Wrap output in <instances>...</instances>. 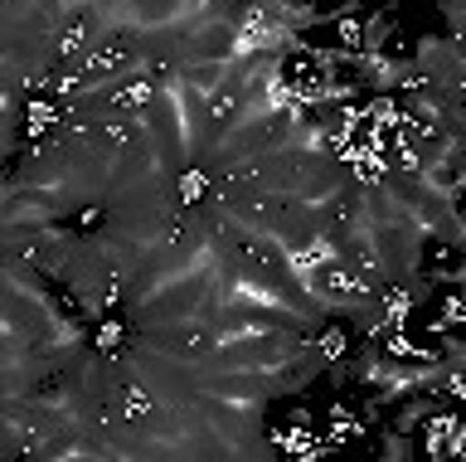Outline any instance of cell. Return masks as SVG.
Returning <instances> with one entry per match:
<instances>
[{
	"mask_svg": "<svg viewBox=\"0 0 466 462\" xmlns=\"http://www.w3.org/2000/svg\"><path fill=\"white\" fill-rule=\"evenodd\" d=\"M413 74L422 83H437V88H461V45L457 39H422L413 59Z\"/></svg>",
	"mask_w": 466,
	"mask_h": 462,
	"instance_id": "1",
	"label": "cell"
},
{
	"mask_svg": "<svg viewBox=\"0 0 466 462\" xmlns=\"http://www.w3.org/2000/svg\"><path fill=\"white\" fill-rule=\"evenodd\" d=\"M442 15H447V39H461L466 20H461V0H442Z\"/></svg>",
	"mask_w": 466,
	"mask_h": 462,
	"instance_id": "2",
	"label": "cell"
}]
</instances>
